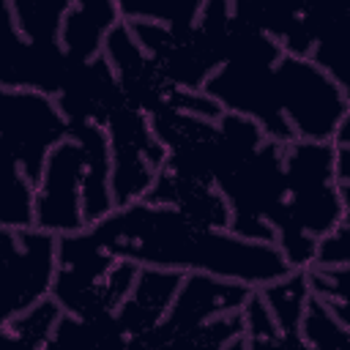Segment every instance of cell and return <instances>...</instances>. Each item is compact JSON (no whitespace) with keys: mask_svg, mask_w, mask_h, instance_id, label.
Wrapping results in <instances>:
<instances>
[{"mask_svg":"<svg viewBox=\"0 0 350 350\" xmlns=\"http://www.w3.org/2000/svg\"><path fill=\"white\" fill-rule=\"evenodd\" d=\"M77 63L63 44L27 41L14 22L8 0L0 3V90H36L57 98Z\"/></svg>","mask_w":350,"mask_h":350,"instance_id":"9c48e42d","label":"cell"},{"mask_svg":"<svg viewBox=\"0 0 350 350\" xmlns=\"http://www.w3.org/2000/svg\"><path fill=\"white\" fill-rule=\"evenodd\" d=\"M350 265V211L345 219L317 243L312 268H345Z\"/></svg>","mask_w":350,"mask_h":350,"instance_id":"603a6c76","label":"cell"},{"mask_svg":"<svg viewBox=\"0 0 350 350\" xmlns=\"http://www.w3.org/2000/svg\"><path fill=\"white\" fill-rule=\"evenodd\" d=\"M273 314L276 325L284 334H301L306 306L312 301V284H309V271H290L284 279L265 284L257 290Z\"/></svg>","mask_w":350,"mask_h":350,"instance_id":"ac0fdd59","label":"cell"},{"mask_svg":"<svg viewBox=\"0 0 350 350\" xmlns=\"http://www.w3.org/2000/svg\"><path fill=\"white\" fill-rule=\"evenodd\" d=\"M287 211L276 227V249L293 271L314 265L317 243L345 219L347 208L336 180V153L331 142L293 139L284 145Z\"/></svg>","mask_w":350,"mask_h":350,"instance_id":"7a4b0ae2","label":"cell"},{"mask_svg":"<svg viewBox=\"0 0 350 350\" xmlns=\"http://www.w3.org/2000/svg\"><path fill=\"white\" fill-rule=\"evenodd\" d=\"M0 238H3V260H5L3 320H14L52 298V287L60 271L57 238L38 227H27V230L0 227Z\"/></svg>","mask_w":350,"mask_h":350,"instance_id":"ba28073f","label":"cell"},{"mask_svg":"<svg viewBox=\"0 0 350 350\" xmlns=\"http://www.w3.org/2000/svg\"><path fill=\"white\" fill-rule=\"evenodd\" d=\"M312 30L309 60L350 98V5H306Z\"/></svg>","mask_w":350,"mask_h":350,"instance_id":"9a60e30c","label":"cell"},{"mask_svg":"<svg viewBox=\"0 0 350 350\" xmlns=\"http://www.w3.org/2000/svg\"><path fill=\"white\" fill-rule=\"evenodd\" d=\"M88 230L109 254L142 268L208 273L252 290L273 284L293 271L276 243L246 241L230 230L200 227L178 208L153 205L148 200L115 208Z\"/></svg>","mask_w":350,"mask_h":350,"instance_id":"6da1fadb","label":"cell"},{"mask_svg":"<svg viewBox=\"0 0 350 350\" xmlns=\"http://www.w3.org/2000/svg\"><path fill=\"white\" fill-rule=\"evenodd\" d=\"M120 22L115 0H74L63 22L60 44L74 60L90 63L104 55V44Z\"/></svg>","mask_w":350,"mask_h":350,"instance_id":"e0dca14e","label":"cell"},{"mask_svg":"<svg viewBox=\"0 0 350 350\" xmlns=\"http://www.w3.org/2000/svg\"><path fill=\"white\" fill-rule=\"evenodd\" d=\"M183 276L186 273L170 271V268H142L139 265V276H137L131 295L115 312L118 325L131 339L156 328L167 317V312H170V306H172V301L183 284Z\"/></svg>","mask_w":350,"mask_h":350,"instance_id":"5bb4252c","label":"cell"},{"mask_svg":"<svg viewBox=\"0 0 350 350\" xmlns=\"http://www.w3.org/2000/svg\"><path fill=\"white\" fill-rule=\"evenodd\" d=\"M0 104L3 148L11 167L36 183L52 150L68 139L71 123L52 96L36 90H0Z\"/></svg>","mask_w":350,"mask_h":350,"instance_id":"8992f818","label":"cell"},{"mask_svg":"<svg viewBox=\"0 0 350 350\" xmlns=\"http://www.w3.org/2000/svg\"><path fill=\"white\" fill-rule=\"evenodd\" d=\"M123 22H153L164 27H191L200 19V0H120Z\"/></svg>","mask_w":350,"mask_h":350,"instance_id":"ffe728a7","label":"cell"},{"mask_svg":"<svg viewBox=\"0 0 350 350\" xmlns=\"http://www.w3.org/2000/svg\"><path fill=\"white\" fill-rule=\"evenodd\" d=\"M104 57L109 60L115 79L131 107L142 109L145 115H156V112H164L172 107L178 88H172L161 77L159 66L139 46V41L134 38V33L126 22H120L109 33V38L104 44Z\"/></svg>","mask_w":350,"mask_h":350,"instance_id":"8fae6325","label":"cell"},{"mask_svg":"<svg viewBox=\"0 0 350 350\" xmlns=\"http://www.w3.org/2000/svg\"><path fill=\"white\" fill-rule=\"evenodd\" d=\"M282 57L284 49L279 46V41H273L271 36H265L262 30H257L252 22L241 19L232 11L227 60L208 79L205 93L224 112L254 120L268 139L287 145L295 137L279 109L276 82H273V68Z\"/></svg>","mask_w":350,"mask_h":350,"instance_id":"3957f363","label":"cell"},{"mask_svg":"<svg viewBox=\"0 0 350 350\" xmlns=\"http://www.w3.org/2000/svg\"><path fill=\"white\" fill-rule=\"evenodd\" d=\"M276 101L295 139L331 142L342 118L350 109V98L339 85L309 57L284 55L273 68Z\"/></svg>","mask_w":350,"mask_h":350,"instance_id":"5b68a950","label":"cell"},{"mask_svg":"<svg viewBox=\"0 0 350 350\" xmlns=\"http://www.w3.org/2000/svg\"><path fill=\"white\" fill-rule=\"evenodd\" d=\"M85 159L77 139H66L52 150L41 178L36 180V227L55 238L88 230L82 205Z\"/></svg>","mask_w":350,"mask_h":350,"instance_id":"30bf717a","label":"cell"},{"mask_svg":"<svg viewBox=\"0 0 350 350\" xmlns=\"http://www.w3.org/2000/svg\"><path fill=\"white\" fill-rule=\"evenodd\" d=\"M71 3L74 0H8L19 33L33 44H60Z\"/></svg>","mask_w":350,"mask_h":350,"instance_id":"d6986e66","label":"cell"},{"mask_svg":"<svg viewBox=\"0 0 350 350\" xmlns=\"http://www.w3.org/2000/svg\"><path fill=\"white\" fill-rule=\"evenodd\" d=\"M252 293H254L252 287L238 282H224L208 273H186L167 317L156 328L170 336L191 334L208 325L211 320H219L232 312H243Z\"/></svg>","mask_w":350,"mask_h":350,"instance_id":"7c38bea8","label":"cell"},{"mask_svg":"<svg viewBox=\"0 0 350 350\" xmlns=\"http://www.w3.org/2000/svg\"><path fill=\"white\" fill-rule=\"evenodd\" d=\"M0 227H8V230L36 227V183L14 167H11V183H8Z\"/></svg>","mask_w":350,"mask_h":350,"instance_id":"44dd1931","label":"cell"},{"mask_svg":"<svg viewBox=\"0 0 350 350\" xmlns=\"http://www.w3.org/2000/svg\"><path fill=\"white\" fill-rule=\"evenodd\" d=\"M68 137L77 139L82 148V159H85L82 205H85V221L88 227H93L115 211L109 137H107V129L98 123H74Z\"/></svg>","mask_w":350,"mask_h":350,"instance_id":"4fadbf2b","label":"cell"},{"mask_svg":"<svg viewBox=\"0 0 350 350\" xmlns=\"http://www.w3.org/2000/svg\"><path fill=\"white\" fill-rule=\"evenodd\" d=\"M312 295L325 304H350V265L345 268H309Z\"/></svg>","mask_w":350,"mask_h":350,"instance_id":"7402d4cb","label":"cell"},{"mask_svg":"<svg viewBox=\"0 0 350 350\" xmlns=\"http://www.w3.org/2000/svg\"><path fill=\"white\" fill-rule=\"evenodd\" d=\"M145 200L153 202V205L178 208L186 219H191L200 227L230 230V205L213 183L180 178V175H172V172L161 170Z\"/></svg>","mask_w":350,"mask_h":350,"instance_id":"2e32d148","label":"cell"},{"mask_svg":"<svg viewBox=\"0 0 350 350\" xmlns=\"http://www.w3.org/2000/svg\"><path fill=\"white\" fill-rule=\"evenodd\" d=\"M112 150V194L115 208L134 205L148 197L159 172L164 170L167 150L153 134L150 115L123 101L104 120Z\"/></svg>","mask_w":350,"mask_h":350,"instance_id":"52a82bcc","label":"cell"},{"mask_svg":"<svg viewBox=\"0 0 350 350\" xmlns=\"http://www.w3.org/2000/svg\"><path fill=\"white\" fill-rule=\"evenodd\" d=\"M213 186L230 205V232L246 241H276V227L287 211L284 145L265 139L254 153L221 172Z\"/></svg>","mask_w":350,"mask_h":350,"instance_id":"277c9868","label":"cell"}]
</instances>
